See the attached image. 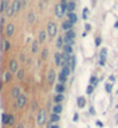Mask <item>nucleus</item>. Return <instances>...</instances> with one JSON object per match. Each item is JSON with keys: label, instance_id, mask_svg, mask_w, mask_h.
I'll list each match as a JSON object with an SVG mask.
<instances>
[{"label": "nucleus", "instance_id": "a18cd8bd", "mask_svg": "<svg viewBox=\"0 0 118 128\" xmlns=\"http://www.w3.org/2000/svg\"><path fill=\"white\" fill-rule=\"evenodd\" d=\"M95 44H97V46H99V44H101V38H95Z\"/></svg>", "mask_w": 118, "mask_h": 128}, {"label": "nucleus", "instance_id": "5701e85b", "mask_svg": "<svg viewBox=\"0 0 118 128\" xmlns=\"http://www.w3.org/2000/svg\"><path fill=\"white\" fill-rule=\"evenodd\" d=\"M7 124H8V126H13V124H15V115L8 113V120H7Z\"/></svg>", "mask_w": 118, "mask_h": 128}, {"label": "nucleus", "instance_id": "a211bd4d", "mask_svg": "<svg viewBox=\"0 0 118 128\" xmlns=\"http://www.w3.org/2000/svg\"><path fill=\"white\" fill-rule=\"evenodd\" d=\"M68 22L71 23V24H75L77 23V20H78V16H77V14L75 12H71V14H68Z\"/></svg>", "mask_w": 118, "mask_h": 128}, {"label": "nucleus", "instance_id": "79ce46f5", "mask_svg": "<svg viewBox=\"0 0 118 128\" xmlns=\"http://www.w3.org/2000/svg\"><path fill=\"white\" fill-rule=\"evenodd\" d=\"M48 128H59V126H58V124H53V123L50 122V124H48Z\"/></svg>", "mask_w": 118, "mask_h": 128}, {"label": "nucleus", "instance_id": "3c124183", "mask_svg": "<svg viewBox=\"0 0 118 128\" xmlns=\"http://www.w3.org/2000/svg\"><path fill=\"white\" fill-rule=\"evenodd\" d=\"M44 2H47V0H44Z\"/></svg>", "mask_w": 118, "mask_h": 128}, {"label": "nucleus", "instance_id": "c03bdc74", "mask_svg": "<svg viewBox=\"0 0 118 128\" xmlns=\"http://www.w3.org/2000/svg\"><path fill=\"white\" fill-rule=\"evenodd\" d=\"M106 90H107V92L112 90V84H106Z\"/></svg>", "mask_w": 118, "mask_h": 128}, {"label": "nucleus", "instance_id": "58836bf2", "mask_svg": "<svg viewBox=\"0 0 118 128\" xmlns=\"http://www.w3.org/2000/svg\"><path fill=\"white\" fill-rule=\"evenodd\" d=\"M24 60H26V55H24V53H20V55H19V62H24Z\"/></svg>", "mask_w": 118, "mask_h": 128}, {"label": "nucleus", "instance_id": "2f4dec72", "mask_svg": "<svg viewBox=\"0 0 118 128\" xmlns=\"http://www.w3.org/2000/svg\"><path fill=\"white\" fill-rule=\"evenodd\" d=\"M7 120H8V113H3L1 115V124L3 126H7Z\"/></svg>", "mask_w": 118, "mask_h": 128}, {"label": "nucleus", "instance_id": "393cba45", "mask_svg": "<svg viewBox=\"0 0 118 128\" xmlns=\"http://www.w3.org/2000/svg\"><path fill=\"white\" fill-rule=\"evenodd\" d=\"M63 98H64L63 94H55V96H54V101H55V104H60L62 101H63Z\"/></svg>", "mask_w": 118, "mask_h": 128}, {"label": "nucleus", "instance_id": "cd10ccee", "mask_svg": "<svg viewBox=\"0 0 118 128\" xmlns=\"http://www.w3.org/2000/svg\"><path fill=\"white\" fill-rule=\"evenodd\" d=\"M58 80H59V84H66V81H67V77H66L64 74H62V73H59V76H58Z\"/></svg>", "mask_w": 118, "mask_h": 128}, {"label": "nucleus", "instance_id": "a878e982", "mask_svg": "<svg viewBox=\"0 0 118 128\" xmlns=\"http://www.w3.org/2000/svg\"><path fill=\"white\" fill-rule=\"evenodd\" d=\"M60 73L64 74L66 77H68L70 73H71V70H70V68H68V66H62V72H60Z\"/></svg>", "mask_w": 118, "mask_h": 128}, {"label": "nucleus", "instance_id": "0eeeda50", "mask_svg": "<svg viewBox=\"0 0 118 128\" xmlns=\"http://www.w3.org/2000/svg\"><path fill=\"white\" fill-rule=\"evenodd\" d=\"M11 8H12L13 15H15V14H18V12H19V10L22 8V0H13Z\"/></svg>", "mask_w": 118, "mask_h": 128}, {"label": "nucleus", "instance_id": "b1692460", "mask_svg": "<svg viewBox=\"0 0 118 128\" xmlns=\"http://www.w3.org/2000/svg\"><path fill=\"white\" fill-rule=\"evenodd\" d=\"M63 53L71 55L72 54V46H68V44H64L63 46Z\"/></svg>", "mask_w": 118, "mask_h": 128}, {"label": "nucleus", "instance_id": "4be33fe9", "mask_svg": "<svg viewBox=\"0 0 118 128\" xmlns=\"http://www.w3.org/2000/svg\"><path fill=\"white\" fill-rule=\"evenodd\" d=\"M38 50H39V40H34L32 44H31V51L35 54L38 53Z\"/></svg>", "mask_w": 118, "mask_h": 128}, {"label": "nucleus", "instance_id": "4c0bfd02", "mask_svg": "<svg viewBox=\"0 0 118 128\" xmlns=\"http://www.w3.org/2000/svg\"><path fill=\"white\" fill-rule=\"evenodd\" d=\"M36 108H38V102H36V101H32V102H31V109L35 110Z\"/></svg>", "mask_w": 118, "mask_h": 128}, {"label": "nucleus", "instance_id": "ea45409f", "mask_svg": "<svg viewBox=\"0 0 118 128\" xmlns=\"http://www.w3.org/2000/svg\"><path fill=\"white\" fill-rule=\"evenodd\" d=\"M87 15H89V10L85 8L83 10V19H87Z\"/></svg>", "mask_w": 118, "mask_h": 128}, {"label": "nucleus", "instance_id": "4468645a", "mask_svg": "<svg viewBox=\"0 0 118 128\" xmlns=\"http://www.w3.org/2000/svg\"><path fill=\"white\" fill-rule=\"evenodd\" d=\"M75 65H77V58H75L74 55H71V58H70V61H68L67 66L70 68V70H71V72H74V69H75Z\"/></svg>", "mask_w": 118, "mask_h": 128}, {"label": "nucleus", "instance_id": "2eb2a0df", "mask_svg": "<svg viewBox=\"0 0 118 128\" xmlns=\"http://www.w3.org/2000/svg\"><path fill=\"white\" fill-rule=\"evenodd\" d=\"M47 38V31L46 30H40L39 35H38V40H39V43H43L44 40H46Z\"/></svg>", "mask_w": 118, "mask_h": 128}, {"label": "nucleus", "instance_id": "49530a36", "mask_svg": "<svg viewBox=\"0 0 118 128\" xmlns=\"http://www.w3.org/2000/svg\"><path fill=\"white\" fill-rule=\"evenodd\" d=\"M90 28H91V26H90V24H86V26H85V30H86V31H90Z\"/></svg>", "mask_w": 118, "mask_h": 128}, {"label": "nucleus", "instance_id": "72a5a7b5", "mask_svg": "<svg viewBox=\"0 0 118 128\" xmlns=\"http://www.w3.org/2000/svg\"><path fill=\"white\" fill-rule=\"evenodd\" d=\"M97 82H98V78H97L95 76H93V77L90 78V85H91V86H95Z\"/></svg>", "mask_w": 118, "mask_h": 128}, {"label": "nucleus", "instance_id": "37998d69", "mask_svg": "<svg viewBox=\"0 0 118 128\" xmlns=\"http://www.w3.org/2000/svg\"><path fill=\"white\" fill-rule=\"evenodd\" d=\"M99 65H101V66H103V65H105V57H101V60H99Z\"/></svg>", "mask_w": 118, "mask_h": 128}, {"label": "nucleus", "instance_id": "6ab92c4d", "mask_svg": "<svg viewBox=\"0 0 118 128\" xmlns=\"http://www.w3.org/2000/svg\"><path fill=\"white\" fill-rule=\"evenodd\" d=\"M55 92H57V94H63L64 85L63 84H57V85H55Z\"/></svg>", "mask_w": 118, "mask_h": 128}, {"label": "nucleus", "instance_id": "9d476101", "mask_svg": "<svg viewBox=\"0 0 118 128\" xmlns=\"http://www.w3.org/2000/svg\"><path fill=\"white\" fill-rule=\"evenodd\" d=\"M9 49H11V42L8 40V38L4 40H1V46H0V50L1 51H8Z\"/></svg>", "mask_w": 118, "mask_h": 128}, {"label": "nucleus", "instance_id": "412c9836", "mask_svg": "<svg viewBox=\"0 0 118 128\" xmlns=\"http://www.w3.org/2000/svg\"><path fill=\"white\" fill-rule=\"evenodd\" d=\"M75 3L74 2H68L67 3V8H66V11H68V14H71V12H74L75 11Z\"/></svg>", "mask_w": 118, "mask_h": 128}, {"label": "nucleus", "instance_id": "39448f33", "mask_svg": "<svg viewBox=\"0 0 118 128\" xmlns=\"http://www.w3.org/2000/svg\"><path fill=\"white\" fill-rule=\"evenodd\" d=\"M4 32H5L7 38H11L13 34H15V26H13L12 23H8V24L5 26V28H4Z\"/></svg>", "mask_w": 118, "mask_h": 128}, {"label": "nucleus", "instance_id": "aec40b11", "mask_svg": "<svg viewBox=\"0 0 118 128\" xmlns=\"http://www.w3.org/2000/svg\"><path fill=\"white\" fill-rule=\"evenodd\" d=\"M62 110H63L62 104H55L54 108H53V113H57V115H59V113H62Z\"/></svg>", "mask_w": 118, "mask_h": 128}, {"label": "nucleus", "instance_id": "f8f14e48", "mask_svg": "<svg viewBox=\"0 0 118 128\" xmlns=\"http://www.w3.org/2000/svg\"><path fill=\"white\" fill-rule=\"evenodd\" d=\"M55 78H57L55 72L54 70H50L47 73V81H48V84H55Z\"/></svg>", "mask_w": 118, "mask_h": 128}, {"label": "nucleus", "instance_id": "a19ab883", "mask_svg": "<svg viewBox=\"0 0 118 128\" xmlns=\"http://www.w3.org/2000/svg\"><path fill=\"white\" fill-rule=\"evenodd\" d=\"M4 23H5V18L3 16V18L0 19V28H3V27H4Z\"/></svg>", "mask_w": 118, "mask_h": 128}, {"label": "nucleus", "instance_id": "603ef678", "mask_svg": "<svg viewBox=\"0 0 118 128\" xmlns=\"http://www.w3.org/2000/svg\"><path fill=\"white\" fill-rule=\"evenodd\" d=\"M3 128H4V127H3Z\"/></svg>", "mask_w": 118, "mask_h": 128}, {"label": "nucleus", "instance_id": "c756f323", "mask_svg": "<svg viewBox=\"0 0 118 128\" xmlns=\"http://www.w3.org/2000/svg\"><path fill=\"white\" fill-rule=\"evenodd\" d=\"M27 22L30 23V24H32L34 22H35V14H28V16H27Z\"/></svg>", "mask_w": 118, "mask_h": 128}, {"label": "nucleus", "instance_id": "f03ea898", "mask_svg": "<svg viewBox=\"0 0 118 128\" xmlns=\"http://www.w3.org/2000/svg\"><path fill=\"white\" fill-rule=\"evenodd\" d=\"M74 39H75V31L74 30H70L64 34L63 36V42L64 44H68V46H72L74 44Z\"/></svg>", "mask_w": 118, "mask_h": 128}, {"label": "nucleus", "instance_id": "20e7f679", "mask_svg": "<svg viewBox=\"0 0 118 128\" xmlns=\"http://www.w3.org/2000/svg\"><path fill=\"white\" fill-rule=\"evenodd\" d=\"M57 24H55L54 22H48V24H47V35L48 36H51V38H54L55 35H57Z\"/></svg>", "mask_w": 118, "mask_h": 128}, {"label": "nucleus", "instance_id": "f257e3e1", "mask_svg": "<svg viewBox=\"0 0 118 128\" xmlns=\"http://www.w3.org/2000/svg\"><path fill=\"white\" fill-rule=\"evenodd\" d=\"M26 105H27V96L24 94V93H22V94H20L19 97L15 100L13 108H15V109H22V108H24Z\"/></svg>", "mask_w": 118, "mask_h": 128}, {"label": "nucleus", "instance_id": "e433bc0d", "mask_svg": "<svg viewBox=\"0 0 118 128\" xmlns=\"http://www.w3.org/2000/svg\"><path fill=\"white\" fill-rule=\"evenodd\" d=\"M93 89H94V86H91V85L87 86V89H86V93H87V94H91V93H93Z\"/></svg>", "mask_w": 118, "mask_h": 128}, {"label": "nucleus", "instance_id": "bb28decb", "mask_svg": "<svg viewBox=\"0 0 118 128\" xmlns=\"http://www.w3.org/2000/svg\"><path fill=\"white\" fill-rule=\"evenodd\" d=\"M59 119H60V116L57 115V113H53V115L50 116V122H51V123H58Z\"/></svg>", "mask_w": 118, "mask_h": 128}, {"label": "nucleus", "instance_id": "c9c22d12", "mask_svg": "<svg viewBox=\"0 0 118 128\" xmlns=\"http://www.w3.org/2000/svg\"><path fill=\"white\" fill-rule=\"evenodd\" d=\"M5 15L8 16V18H9V16H13V12H12V8H11V6H9L8 8H7V11H5Z\"/></svg>", "mask_w": 118, "mask_h": 128}, {"label": "nucleus", "instance_id": "1a4fd4ad", "mask_svg": "<svg viewBox=\"0 0 118 128\" xmlns=\"http://www.w3.org/2000/svg\"><path fill=\"white\" fill-rule=\"evenodd\" d=\"M20 94H22V90H20V86H19V85L13 86V88H12V90H11V97L16 100V98H18Z\"/></svg>", "mask_w": 118, "mask_h": 128}, {"label": "nucleus", "instance_id": "de8ad7c7", "mask_svg": "<svg viewBox=\"0 0 118 128\" xmlns=\"http://www.w3.org/2000/svg\"><path fill=\"white\" fill-rule=\"evenodd\" d=\"M16 128H24V126H23V124H22V123H19V124H18V126H16Z\"/></svg>", "mask_w": 118, "mask_h": 128}, {"label": "nucleus", "instance_id": "c85d7f7f", "mask_svg": "<svg viewBox=\"0 0 118 128\" xmlns=\"http://www.w3.org/2000/svg\"><path fill=\"white\" fill-rule=\"evenodd\" d=\"M64 46V42H63V36H58L57 39V47L58 49H60V47Z\"/></svg>", "mask_w": 118, "mask_h": 128}, {"label": "nucleus", "instance_id": "7c9ffc66", "mask_svg": "<svg viewBox=\"0 0 118 128\" xmlns=\"http://www.w3.org/2000/svg\"><path fill=\"white\" fill-rule=\"evenodd\" d=\"M16 77H18V80H20V81L24 78V70L23 69H19V70L16 72Z\"/></svg>", "mask_w": 118, "mask_h": 128}, {"label": "nucleus", "instance_id": "7ed1b4c3", "mask_svg": "<svg viewBox=\"0 0 118 128\" xmlns=\"http://www.w3.org/2000/svg\"><path fill=\"white\" fill-rule=\"evenodd\" d=\"M46 109H39V112H38V116H36V124L39 127H42L44 124V122H46Z\"/></svg>", "mask_w": 118, "mask_h": 128}, {"label": "nucleus", "instance_id": "f704fd0d", "mask_svg": "<svg viewBox=\"0 0 118 128\" xmlns=\"http://www.w3.org/2000/svg\"><path fill=\"white\" fill-rule=\"evenodd\" d=\"M48 55V49H43L42 50V60H46Z\"/></svg>", "mask_w": 118, "mask_h": 128}, {"label": "nucleus", "instance_id": "473e14b6", "mask_svg": "<svg viewBox=\"0 0 118 128\" xmlns=\"http://www.w3.org/2000/svg\"><path fill=\"white\" fill-rule=\"evenodd\" d=\"M77 102H78L79 108H83V106H85V98H83V97H78L77 98Z\"/></svg>", "mask_w": 118, "mask_h": 128}, {"label": "nucleus", "instance_id": "8fccbe9b", "mask_svg": "<svg viewBox=\"0 0 118 128\" xmlns=\"http://www.w3.org/2000/svg\"><path fill=\"white\" fill-rule=\"evenodd\" d=\"M116 27H118V22H117V23H116Z\"/></svg>", "mask_w": 118, "mask_h": 128}, {"label": "nucleus", "instance_id": "09e8293b", "mask_svg": "<svg viewBox=\"0 0 118 128\" xmlns=\"http://www.w3.org/2000/svg\"><path fill=\"white\" fill-rule=\"evenodd\" d=\"M23 2H24V3H27V2H28V0H23Z\"/></svg>", "mask_w": 118, "mask_h": 128}, {"label": "nucleus", "instance_id": "423d86ee", "mask_svg": "<svg viewBox=\"0 0 118 128\" xmlns=\"http://www.w3.org/2000/svg\"><path fill=\"white\" fill-rule=\"evenodd\" d=\"M64 12H66V7H63L59 3V4L55 7V15H57V18H63Z\"/></svg>", "mask_w": 118, "mask_h": 128}, {"label": "nucleus", "instance_id": "dca6fc26", "mask_svg": "<svg viewBox=\"0 0 118 128\" xmlns=\"http://www.w3.org/2000/svg\"><path fill=\"white\" fill-rule=\"evenodd\" d=\"M72 26H74V24H71L68 20H64V22L62 23V30H64V32H67V31L72 30Z\"/></svg>", "mask_w": 118, "mask_h": 128}, {"label": "nucleus", "instance_id": "9b49d317", "mask_svg": "<svg viewBox=\"0 0 118 128\" xmlns=\"http://www.w3.org/2000/svg\"><path fill=\"white\" fill-rule=\"evenodd\" d=\"M11 78H12V73L9 70H5L4 73H3V84H7V82H9L11 81Z\"/></svg>", "mask_w": 118, "mask_h": 128}, {"label": "nucleus", "instance_id": "f3484780", "mask_svg": "<svg viewBox=\"0 0 118 128\" xmlns=\"http://www.w3.org/2000/svg\"><path fill=\"white\" fill-rule=\"evenodd\" d=\"M8 7H9L8 0H1V3H0V12H5Z\"/></svg>", "mask_w": 118, "mask_h": 128}, {"label": "nucleus", "instance_id": "ddd939ff", "mask_svg": "<svg viewBox=\"0 0 118 128\" xmlns=\"http://www.w3.org/2000/svg\"><path fill=\"white\" fill-rule=\"evenodd\" d=\"M54 61H55V65H57V66H62V53L57 51L54 55Z\"/></svg>", "mask_w": 118, "mask_h": 128}, {"label": "nucleus", "instance_id": "6e6552de", "mask_svg": "<svg viewBox=\"0 0 118 128\" xmlns=\"http://www.w3.org/2000/svg\"><path fill=\"white\" fill-rule=\"evenodd\" d=\"M18 70H19V61L12 60L9 62V72H11V73H16Z\"/></svg>", "mask_w": 118, "mask_h": 128}]
</instances>
